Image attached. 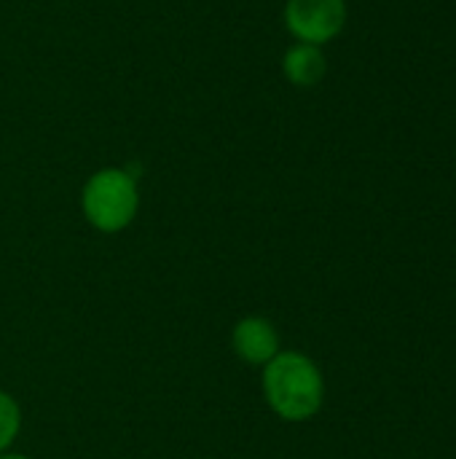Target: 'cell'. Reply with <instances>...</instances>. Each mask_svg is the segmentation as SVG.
<instances>
[{
  "label": "cell",
  "mask_w": 456,
  "mask_h": 459,
  "mask_svg": "<svg viewBox=\"0 0 456 459\" xmlns=\"http://www.w3.org/2000/svg\"><path fill=\"white\" fill-rule=\"evenodd\" d=\"M263 395L285 422L312 420L325 398L320 368L301 352H280L263 366Z\"/></svg>",
  "instance_id": "6da1fadb"
},
{
  "label": "cell",
  "mask_w": 456,
  "mask_h": 459,
  "mask_svg": "<svg viewBox=\"0 0 456 459\" xmlns=\"http://www.w3.org/2000/svg\"><path fill=\"white\" fill-rule=\"evenodd\" d=\"M0 459H30L24 455H11V452H0Z\"/></svg>",
  "instance_id": "52a82bcc"
},
{
  "label": "cell",
  "mask_w": 456,
  "mask_h": 459,
  "mask_svg": "<svg viewBox=\"0 0 456 459\" xmlns=\"http://www.w3.org/2000/svg\"><path fill=\"white\" fill-rule=\"evenodd\" d=\"M347 22L344 0H288L285 24L301 43H328Z\"/></svg>",
  "instance_id": "3957f363"
},
{
  "label": "cell",
  "mask_w": 456,
  "mask_h": 459,
  "mask_svg": "<svg viewBox=\"0 0 456 459\" xmlns=\"http://www.w3.org/2000/svg\"><path fill=\"white\" fill-rule=\"evenodd\" d=\"M231 350L250 366H266L280 355V333L266 317H245L231 331Z\"/></svg>",
  "instance_id": "277c9868"
},
{
  "label": "cell",
  "mask_w": 456,
  "mask_h": 459,
  "mask_svg": "<svg viewBox=\"0 0 456 459\" xmlns=\"http://www.w3.org/2000/svg\"><path fill=\"white\" fill-rule=\"evenodd\" d=\"M81 207L86 221L105 234L124 231L140 207L137 180L124 169H99L83 186Z\"/></svg>",
  "instance_id": "7a4b0ae2"
},
{
  "label": "cell",
  "mask_w": 456,
  "mask_h": 459,
  "mask_svg": "<svg viewBox=\"0 0 456 459\" xmlns=\"http://www.w3.org/2000/svg\"><path fill=\"white\" fill-rule=\"evenodd\" d=\"M282 70H285L288 81L296 86H317L325 75V56H323L320 46L298 43L285 54Z\"/></svg>",
  "instance_id": "5b68a950"
},
{
  "label": "cell",
  "mask_w": 456,
  "mask_h": 459,
  "mask_svg": "<svg viewBox=\"0 0 456 459\" xmlns=\"http://www.w3.org/2000/svg\"><path fill=\"white\" fill-rule=\"evenodd\" d=\"M19 428H22L19 403H16L8 393L0 390V452H5V449L13 444Z\"/></svg>",
  "instance_id": "8992f818"
}]
</instances>
